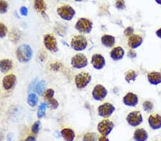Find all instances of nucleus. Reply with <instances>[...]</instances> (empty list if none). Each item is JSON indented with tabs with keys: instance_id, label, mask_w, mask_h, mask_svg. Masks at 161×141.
Returning a JSON list of instances; mask_svg holds the SVG:
<instances>
[{
	"instance_id": "obj_1",
	"label": "nucleus",
	"mask_w": 161,
	"mask_h": 141,
	"mask_svg": "<svg viewBox=\"0 0 161 141\" xmlns=\"http://www.w3.org/2000/svg\"><path fill=\"white\" fill-rule=\"evenodd\" d=\"M33 51L30 45L22 44L17 48L16 56L21 63H27L32 59Z\"/></svg>"
},
{
	"instance_id": "obj_2",
	"label": "nucleus",
	"mask_w": 161,
	"mask_h": 141,
	"mask_svg": "<svg viewBox=\"0 0 161 141\" xmlns=\"http://www.w3.org/2000/svg\"><path fill=\"white\" fill-rule=\"evenodd\" d=\"M57 13L61 19L65 21H70L76 14L75 10L68 4H64L58 7L57 9Z\"/></svg>"
},
{
	"instance_id": "obj_3",
	"label": "nucleus",
	"mask_w": 161,
	"mask_h": 141,
	"mask_svg": "<svg viewBox=\"0 0 161 141\" xmlns=\"http://www.w3.org/2000/svg\"><path fill=\"white\" fill-rule=\"evenodd\" d=\"M92 22L87 18H80L75 24V28L82 34H89L92 29Z\"/></svg>"
},
{
	"instance_id": "obj_4",
	"label": "nucleus",
	"mask_w": 161,
	"mask_h": 141,
	"mask_svg": "<svg viewBox=\"0 0 161 141\" xmlns=\"http://www.w3.org/2000/svg\"><path fill=\"white\" fill-rule=\"evenodd\" d=\"M70 46L72 49L77 51H82L87 47V40L83 35L75 36L72 38Z\"/></svg>"
},
{
	"instance_id": "obj_5",
	"label": "nucleus",
	"mask_w": 161,
	"mask_h": 141,
	"mask_svg": "<svg viewBox=\"0 0 161 141\" xmlns=\"http://www.w3.org/2000/svg\"><path fill=\"white\" fill-rule=\"evenodd\" d=\"M92 76L89 73L81 72L75 77V83L78 89H83L90 83Z\"/></svg>"
},
{
	"instance_id": "obj_6",
	"label": "nucleus",
	"mask_w": 161,
	"mask_h": 141,
	"mask_svg": "<svg viewBox=\"0 0 161 141\" xmlns=\"http://www.w3.org/2000/svg\"><path fill=\"white\" fill-rule=\"evenodd\" d=\"M43 43L45 48L50 52L56 53L59 51L58 42L56 38L51 34H47L44 36Z\"/></svg>"
},
{
	"instance_id": "obj_7",
	"label": "nucleus",
	"mask_w": 161,
	"mask_h": 141,
	"mask_svg": "<svg viewBox=\"0 0 161 141\" xmlns=\"http://www.w3.org/2000/svg\"><path fill=\"white\" fill-rule=\"evenodd\" d=\"M88 64L87 58L83 53H77L72 56L71 59V65L76 69H81L86 67Z\"/></svg>"
},
{
	"instance_id": "obj_8",
	"label": "nucleus",
	"mask_w": 161,
	"mask_h": 141,
	"mask_svg": "<svg viewBox=\"0 0 161 141\" xmlns=\"http://www.w3.org/2000/svg\"><path fill=\"white\" fill-rule=\"evenodd\" d=\"M114 128V123L110 120L105 119L100 122L97 125V130L102 136L107 137L112 132Z\"/></svg>"
},
{
	"instance_id": "obj_9",
	"label": "nucleus",
	"mask_w": 161,
	"mask_h": 141,
	"mask_svg": "<svg viewBox=\"0 0 161 141\" xmlns=\"http://www.w3.org/2000/svg\"><path fill=\"white\" fill-rule=\"evenodd\" d=\"M142 116L140 111H133L127 115L126 120L132 127H137L142 123Z\"/></svg>"
},
{
	"instance_id": "obj_10",
	"label": "nucleus",
	"mask_w": 161,
	"mask_h": 141,
	"mask_svg": "<svg viewBox=\"0 0 161 141\" xmlns=\"http://www.w3.org/2000/svg\"><path fill=\"white\" fill-rule=\"evenodd\" d=\"M108 95V90L106 89L105 86H103L101 84H97L96 85L92 91V98L95 101H103L106 98Z\"/></svg>"
},
{
	"instance_id": "obj_11",
	"label": "nucleus",
	"mask_w": 161,
	"mask_h": 141,
	"mask_svg": "<svg viewBox=\"0 0 161 141\" xmlns=\"http://www.w3.org/2000/svg\"><path fill=\"white\" fill-rule=\"evenodd\" d=\"M115 111V108L110 103L100 105L97 108L98 115L103 118H109Z\"/></svg>"
},
{
	"instance_id": "obj_12",
	"label": "nucleus",
	"mask_w": 161,
	"mask_h": 141,
	"mask_svg": "<svg viewBox=\"0 0 161 141\" xmlns=\"http://www.w3.org/2000/svg\"><path fill=\"white\" fill-rule=\"evenodd\" d=\"M17 83V76L14 74H8L4 77L2 80V86L4 90L9 91L14 88Z\"/></svg>"
},
{
	"instance_id": "obj_13",
	"label": "nucleus",
	"mask_w": 161,
	"mask_h": 141,
	"mask_svg": "<svg viewBox=\"0 0 161 141\" xmlns=\"http://www.w3.org/2000/svg\"><path fill=\"white\" fill-rule=\"evenodd\" d=\"M105 58L100 53H95L91 58V63H92L94 68L97 69V70H101V69L105 67Z\"/></svg>"
},
{
	"instance_id": "obj_14",
	"label": "nucleus",
	"mask_w": 161,
	"mask_h": 141,
	"mask_svg": "<svg viewBox=\"0 0 161 141\" xmlns=\"http://www.w3.org/2000/svg\"><path fill=\"white\" fill-rule=\"evenodd\" d=\"M123 101L125 106L130 107H135L138 103V97L137 96L136 94L129 92V93H127L123 97Z\"/></svg>"
},
{
	"instance_id": "obj_15",
	"label": "nucleus",
	"mask_w": 161,
	"mask_h": 141,
	"mask_svg": "<svg viewBox=\"0 0 161 141\" xmlns=\"http://www.w3.org/2000/svg\"><path fill=\"white\" fill-rule=\"evenodd\" d=\"M148 124L153 130L161 128V115L159 114L150 115L148 118Z\"/></svg>"
},
{
	"instance_id": "obj_16",
	"label": "nucleus",
	"mask_w": 161,
	"mask_h": 141,
	"mask_svg": "<svg viewBox=\"0 0 161 141\" xmlns=\"http://www.w3.org/2000/svg\"><path fill=\"white\" fill-rule=\"evenodd\" d=\"M142 41L143 40H142V38L141 36L133 34L129 37L128 44L131 49H135V48L141 47L142 43Z\"/></svg>"
},
{
	"instance_id": "obj_17",
	"label": "nucleus",
	"mask_w": 161,
	"mask_h": 141,
	"mask_svg": "<svg viewBox=\"0 0 161 141\" xmlns=\"http://www.w3.org/2000/svg\"><path fill=\"white\" fill-rule=\"evenodd\" d=\"M110 55L113 61H120L124 57L125 51L121 47H117L112 49Z\"/></svg>"
},
{
	"instance_id": "obj_18",
	"label": "nucleus",
	"mask_w": 161,
	"mask_h": 141,
	"mask_svg": "<svg viewBox=\"0 0 161 141\" xmlns=\"http://www.w3.org/2000/svg\"><path fill=\"white\" fill-rule=\"evenodd\" d=\"M133 138L136 141H146L148 138V133L143 128H138L135 131Z\"/></svg>"
},
{
	"instance_id": "obj_19",
	"label": "nucleus",
	"mask_w": 161,
	"mask_h": 141,
	"mask_svg": "<svg viewBox=\"0 0 161 141\" xmlns=\"http://www.w3.org/2000/svg\"><path fill=\"white\" fill-rule=\"evenodd\" d=\"M147 80L152 85H158L161 83V73L155 71L149 73L147 74Z\"/></svg>"
},
{
	"instance_id": "obj_20",
	"label": "nucleus",
	"mask_w": 161,
	"mask_h": 141,
	"mask_svg": "<svg viewBox=\"0 0 161 141\" xmlns=\"http://www.w3.org/2000/svg\"><path fill=\"white\" fill-rule=\"evenodd\" d=\"M13 68V62L8 58H4L0 61V71L3 73H6Z\"/></svg>"
},
{
	"instance_id": "obj_21",
	"label": "nucleus",
	"mask_w": 161,
	"mask_h": 141,
	"mask_svg": "<svg viewBox=\"0 0 161 141\" xmlns=\"http://www.w3.org/2000/svg\"><path fill=\"white\" fill-rule=\"evenodd\" d=\"M101 42H102L104 47L107 48H111L115 45V38L113 36L105 34L101 37Z\"/></svg>"
},
{
	"instance_id": "obj_22",
	"label": "nucleus",
	"mask_w": 161,
	"mask_h": 141,
	"mask_svg": "<svg viewBox=\"0 0 161 141\" xmlns=\"http://www.w3.org/2000/svg\"><path fill=\"white\" fill-rule=\"evenodd\" d=\"M61 135L65 141H74L75 133L71 128H65L61 130Z\"/></svg>"
},
{
	"instance_id": "obj_23",
	"label": "nucleus",
	"mask_w": 161,
	"mask_h": 141,
	"mask_svg": "<svg viewBox=\"0 0 161 141\" xmlns=\"http://www.w3.org/2000/svg\"><path fill=\"white\" fill-rule=\"evenodd\" d=\"M34 7L37 12L41 13L42 14H45L47 10V4L44 1L42 0H37L34 2Z\"/></svg>"
},
{
	"instance_id": "obj_24",
	"label": "nucleus",
	"mask_w": 161,
	"mask_h": 141,
	"mask_svg": "<svg viewBox=\"0 0 161 141\" xmlns=\"http://www.w3.org/2000/svg\"><path fill=\"white\" fill-rule=\"evenodd\" d=\"M46 86L47 83L45 80H42L40 81H39L38 83L35 86V91L37 94H38L39 96H42V95L45 93V92L46 91Z\"/></svg>"
},
{
	"instance_id": "obj_25",
	"label": "nucleus",
	"mask_w": 161,
	"mask_h": 141,
	"mask_svg": "<svg viewBox=\"0 0 161 141\" xmlns=\"http://www.w3.org/2000/svg\"><path fill=\"white\" fill-rule=\"evenodd\" d=\"M39 101L37 95L35 93H30L27 97V103L31 107H35L37 106Z\"/></svg>"
},
{
	"instance_id": "obj_26",
	"label": "nucleus",
	"mask_w": 161,
	"mask_h": 141,
	"mask_svg": "<svg viewBox=\"0 0 161 141\" xmlns=\"http://www.w3.org/2000/svg\"><path fill=\"white\" fill-rule=\"evenodd\" d=\"M137 77V74L134 70H129L125 73V79L128 83H130L132 81H135Z\"/></svg>"
},
{
	"instance_id": "obj_27",
	"label": "nucleus",
	"mask_w": 161,
	"mask_h": 141,
	"mask_svg": "<svg viewBox=\"0 0 161 141\" xmlns=\"http://www.w3.org/2000/svg\"><path fill=\"white\" fill-rule=\"evenodd\" d=\"M98 139L99 138H98L97 135L95 133L89 132L85 133L84 135L82 138V141H97Z\"/></svg>"
},
{
	"instance_id": "obj_28",
	"label": "nucleus",
	"mask_w": 161,
	"mask_h": 141,
	"mask_svg": "<svg viewBox=\"0 0 161 141\" xmlns=\"http://www.w3.org/2000/svg\"><path fill=\"white\" fill-rule=\"evenodd\" d=\"M47 107V104L46 103H42L40 105L38 109H37V118H42L45 116V112H46V109Z\"/></svg>"
},
{
	"instance_id": "obj_29",
	"label": "nucleus",
	"mask_w": 161,
	"mask_h": 141,
	"mask_svg": "<svg viewBox=\"0 0 161 141\" xmlns=\"http://www.w3.org/2000/svg\"><path fill=\"white\" fill-rule=\"evenodd\" d=\"M47 101V106L50 107L52 109L56 110L59 106V103L55 98H53L52 99L48 100V101Z\"/></svg>"
},
{
	"instance_id": "obj_30",
	"label": "nucleus",
	"mask_w": 161,
	"mask_h": 141,
	"mask_svg": "<svg viewBox=\"0 0 161 141\" xmlns=\"http://www.w3.org/2000/svg\"><path fill=\"white\" fill-rule=\"evenodd\" d=\"M8 32V29L4 23L0 22V38H4Z\"/></svg>"
},
{
	"instance_id": "obj_31",
	"label": "nucleus",
	"mask_w": 161,
	"mask_h": 141,
	"mask_svg": "<svg viewBox=\"0 0 161 141\" xmlns=\"http://www.w3.org/2000/svg\"><path fill=\"white\" fill-rule=\"evenodd\" d=\"M54 96V91L53 88L47 89L45 92V93H44V98H45L46 101H48V100L53 98Z\"/></svg>"
},
{
	"instance_id": "obj_32",
	"label": "nucleus",
	"mask_w": 161,
	"mask_h": 141,
	"mask_svg": "<svg viewBox=\"0 0 161 141\" xmlns=\"http://www.w3.org/2000/svg\"><path fill=\"white\" fill-rule=\"evenodd\" d=\"M9 4L6 1H0V14H5L8 11Z\"/></svg>"
},
{
	"instance_id": "obj_33",
	"label": "nucleus",
	"mask_w": 161,
	"mask_h": 141,
	"mask_svg": "<svg viewBox=\"0 0 161 141\" xmlns=\"http://www.w3.org/2000/svg\"><path fill=\"white\" fill-rule=\"evenodd\" d=\"M40 125H41V122L40 121V120H37V121H35V123H34L32 126V129H31L33 134H35V135L38 134V133L40 132Z\"/></svg>"
},
{
	"instance_id": "obj_34",
	"label": "nucleus",
	"mask_w": 161,
	"mask_h": 141,
	"mask_svg": "<svg viewBox=\"0 0 161 141\" xmlns=\"http://www.w3.org/2000/svg\"><path fill=\"white\" fill-rule=\"evenodd\" d=\"M142 107H143V109L146 112H150L152 111L153 109V103L150 101H145L142 104Z\"/></svg>"
},
{
	"instance_id": "obj_35",
	"label": "nucleus",
	"mask_w": 161,
	"mask_h": 141,
	"mask_svg": "<svg viewBox=\"0 0 161 141\" xmlns=\"http://www.w3.org/2000/svg\"><path fill=\"white\" fill-rule=\"evenodd\" d=\"M19 13H20V14L22 15V16L27 17V15H28V9H27V7H26L25 6L21 7L20 9H19Z\"/></svg>"
},
{
	"instance_id": "obj_36",
	"label": "nucleus",
	"mask_w": 161,
	"mask_h": 141,
	"mask_svg": "<svg viewBox=\"0 0 161 141\" xmlns=\"http://www.w3.org/2000/svg\"><path fill=\"white\" fill-rule=\"evenodd\" d=\"M115 7L118 9H123L125 7V3L124 1H118L115 3Z\"/></svg>"
},
{
	"instance_id": "obj_37",
	"label": "nucleus",
	"mask_w": 161,
	"mask_h": 141,
	"mask_svg": "<svg viewBox=\"0 0 161 141\" xmlns=\"http://www.w3.org/2000/svg\"><path fill=\"white\" fill-rule=\"evenodd\" d=\"M133 32H134L133 28L131 27H129L128 28H126L125 30L124 34L125 36H129V37H131L132 35H133V34H133Z\"/></svg>"
},
{
	"instance_id": "obj_38",
	"label": "nucleus",
	"mask_w": 161,
	"mask_h": 141,
	"mask_svg": "<svg viewBox=\"0 0 161 141\" xmlns=\"http://www.w3.org/2000/svg\"><path fill=\"white\" fill-rule=\"evenodd\" d=\"M61 64L60 63H58V62H55V63H53V64H51V67L53 69V70H55V71H58V69L60 67Z\"/></svg>"
},
{
	"instance_id": "obj_39",
	"label": "nucleus",
	"mask_w": 161,
	"mask_h": 141,
	"mask_svg": "<svg viewBox=\"0 0 161 141\" xmlns=\"http://www.w3.org/2000/svg\"><path fill=\"white\" fill-rule=\"evenodd\" d=\"M128 56L129 58H136V56H137V54H136V51H134L132 50V49L130 50V51H128Z\"/></svg>"
},
{
	"instance_id": "obj_40",
	"label": "nucleus",
	"mask_w": 161,
	"mask_h": 141,
	"mask_svg": "<svg viewBox=\"0 0 161 141\" xmlns=\"http://www.w3.org/2000/svg\"><path fill=\"white\" fill-rule=\"evenodd\" d=\"M36 140H37V139H36V138L35 136H33V135H29V136H27L25 138V140L24 141H36Z\"/></svg>"
},
{
	"instance_id": "obj_41",
	"label": "nucleus",
	"mask_w": 161,
	"mask_h": 141,
	"mask_svg": "<svg viewBox=\"0 0 161 141\" xmlns=\"http://www.w3.org/2000/svg\"><path fill=\"white\" fill-rule=\"evenodd\" d=\"M98 141H110L108 138L105 136H100L98 139Z\"/></svg>"
},
{
	"instance_id": "obj_42",
	"label": "nucleus",
	"mask_w": 161,
	"mask_h": 141,
	"mask_svg": "<svg viewBox=\"0 0 161 141\" xmlns=\"http://www.w3.org/2000/svg\"><path fill=\"white\" fill-rule=\"evenodd\" d=\"M156 35H157L158 37H159L160 38H161V28L156 31Z\"/></svg>"
},
{
	"instance_id": "obj_43",
	"label": "nucleus",
	"mask_w": 161,
	"mask_h": 141,
	"mask_svg": "<svg viewBox=\"0 0 161 141\" xmlns=\"http://www.w3.org/2000/svg\"><path fill=\"white\" fill-rule=\"evenodd\" d=\"M7 141H12L11 140V138H10V135L8 136V138H7Z\"/></svg>"
},
{
	"instance_id": "obj_44",
	"label": "nucleus",
	"mask_w": 161,
	"mask_h": 141,
	"mask_svg": "<svg viewBox=\"0 0 161 141\" xmlns=\"http://www.w3.org/2000/svg\"><path fill=\"white\" fill-rule=\"evenodd\" d=\"M156 2H157L158 4H161V2H159V1H158V0H157Z\"/></svg>"
}]
</instances>
